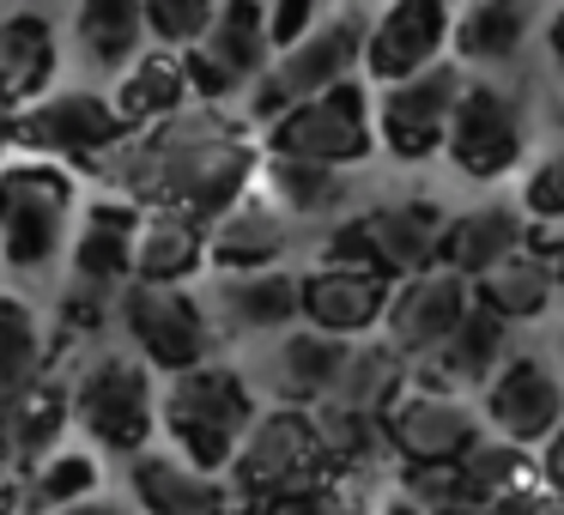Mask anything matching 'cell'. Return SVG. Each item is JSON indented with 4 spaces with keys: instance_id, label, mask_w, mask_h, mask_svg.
<instances>
[{
    "instance_id": "1",
    "label": "cell",
    "mask_w": 564,
    "mask_h": 515,
    "mask_svg": "<svg viewBox=\"0 0 564 515\" xmlns=\"http://www.w3.org/2000/svg\"><path fill=\"white\" fill-rule=\"evenodd\" d=\"M261 158H268V140L256 134L249 116H231L225 103H188L152 128H134L116 152H104L91 176L140 207L171 200L213 224L261 183Z\"/></svg>"
},
{
    "instance_id": "2",
    "label": "cell",
    "mask_w": 564,
    "mask_h": 515,
    "mask_svg": "<svg viewBox=\"0 0 564 515\" xmlns=\"http://www.w3.org/2000/svg\"><path fill=\"white\" fill-rule=\"evenodd\" d=\"M79 212V171L43 152H13L0 164V261L13 280H43L62 261Z\"/></svg>"
},
{
    "instance_id": "3",
    "label": "cell",
    "mask_w": 564,
    "mask_h": 515,
    "mask_svg": "<svg viewBox=\"0 0 564 515\" xmlns=\"http://www.w3.org/2000/svg\"><path fill=\"white\" fill-rule=\"evenodd\" d=\"M256 418H261L256 382H249L243 370L213 364V358H207V364L176 370V376L164 382L159 437L171 442L176 454H188V461L225 473V467L237 461V449H243V437H249Z\"/></svg>"
},
{
    "instance_id": "4",
    "label": "cell",
    "mask_w": 564,
    "mask_h": 515,
    "mask_svg": "<svg viewBox=\"0 0 564 515\" xmlns=\"http://www.w3.org/2000/svg\"><path fill=\"white\" fill-rule=\"evenodd\" d=\"M159 370L134 346H98L74 370V425L91 437V449L134 461L159 437Z\"/></svg>"
},
{
    "instance_id": "5",
    "label": "cell",
    "mask_w": 564,
    "mask_h": 515,
    "mask_svg": "<svg viewBox=\"0 0 564 515\" xmlns=\"http://www.w3.org/2000/svg\"><path fill=\"white\" fill-rule=\"evenodd\" d=\"M334 473H340V467H334L328 437H322V425H316V406H285V401L268 406V413L249 425L237 461L225 467V479H231V491H237V509H243V503L285 497V491H310Z\"/></svg>"
},
{
    "instance_id": "6",
    "label": "cell",
    "mask_w": 564,
    "mask_h": 515,
    "mask_svg": "<svg viewBox=\"0 0 564 515\" xmlns=\"http://www.w3.org/2000/svg\"><path fill=\"white\" fill-rule=\"evenodd\" d=\"M365 37H370V13L340 7L334 19H322L316 31H304L297 43H285V50L273 55L261 86L243 98V116L256 128H268L273 116H285L292 103L316 98V91L340 86V79H358V67H365Z\"/></svg>"
},
{
    "instance_id": "7",
    "label": "cell",
    "mask_w": 564,
    "mask_h": 515,
    "mask_svg": "<svg viewBox=\"0 0 564 515\" xmlns=\"http://www.w3.org/2000/svg\"><path fill=\"white\" fill-rule=\"evenodd\" d=\"M268 152H292V158H322V164H358L370 152H382V134H377V98H370L358 79H340V86L316 91V98L292 103L285 116H273L261 128Z\"/></svg>"
},
{
    "instance_id": "8",
    "label": "cell",
    "mask_w": 564,
    "mask_h": 515,
    "mask_svg": "<svg viewBox=\"0 0 564 515\" xmlns=\"http://www.w3.org/2000/svg\"><path fill=\"white\" fill-rule=\"evenodd\" d=\"M122 333L164 376L207 364L213 346L225 340L207 292H195V285H140V280L122 292Z\"/></svg>"
},
{
    "instance_id": "9",
    "label": "cell",
    "mask_w": 564,
    "mask_h": 515,
    "mask_svg": "<svg viewBox=\"0 0 564 515\" xmlns=\"http://www.w3.org/2000/svg\"><path fill=\"white\" fill-rule=\"evenodd\" d=\"M443 224H449V212L425 195L377 200V207H358L352 219L334 224L322 255L370 261V267H382L389 280H406V273H419V267H437Z\"/></svg>"
},
{
    "instance_id": "10",
    "label": "cell",
    "mask_w": 564,
    "mask_h": 515,
    "mask_svg": "<svg viewBox=\"0 0 564 515\" xmlns=\"http://www.w3.org/2000/svg\"><path fill=\"white\" fill-rule=\"evenodd\" d=\"M382 430H389V454L401 467H437L486 437V413L462 388L413 370L406 388L382 406Z\"/></svg>"
},
{
    "instance_id": "11",
    "label": "cell",
    "mask_w": 564,
    "mask_h": 515,
    "mask_svg": "<svg viewBox=\"0 0 564 515\" xmlns=\"http://www.w3.org/2000/svg\"><path fill=\"white\" fill-rule=\"evenodd\" d=\"M540 473H546V454H534V449H522V442L491 430V437H479L474 449H462L455 461L406 467L401 485L443 515H486L498 497H510L516 485H528V479H540Z\"/></svg>"
},
{
    "instance_id": "12",
    "label": "cell",
    "mask_w": 564,
    "mask_h": 515,
    "mask_svg": "<svg viewBox=\"0 0 564 515\" xmlns=\"http://www.w3.org/2000/svg\"><path fill=\"white\" fill-rule=\"evenodd\" d=\"M528 152V103L516 86L486 74H467L462 103H455V128L443 158L467 176V183H498L522 164Z\"/></svg>"
},
{
    "instance_id": "13",
    "label": "cell",
    "mask_w": 564,
    "mask_h": 515,
    "mask_svg": "<svg viewBox=\"0 0 564 515\" xmlns=\"http://www.w3.org/2000/svg\"><path fill=\"white\" fill-rule=\"evenodd\" d=\"M128 134H134L128 116L104 91H50V98L13 110V146L62 158L74 171H98L104 152H116Z\"/></svg>"
},
{
    "instance_id": "14",
    "label": "cell",
    "mask_w": 564,
    "mask_h": 515,
    "mask_svg": "<svg viewBox=\"0 0 564 515\" xmlns=\"http://www.w3.org/2000/svg\"><path fill=\"white\" fill-rule=\"evenodd\" d=\"M273 55L280 50H273L268 0H225L213 31L195 50H183V62L200 103H243L261 86V74L273 67Z\"/></svg>"
},
{
    "instance_id": "15",
    "label": "cell",
    "mask_w": 564,
    "mask_h": 515,
    "mask_svg": "<svg viewBox=\"0 0 564 515\" xmlns=\"http://www.w3.org/2000/svg\"><path fill=\"white\" fill-rule=\"evenodd\" d=\"M462 86H467V67L455 62H437L413 79H394V86L377 91V134H382V152L394 164H425L449 146V128H455V103H462Z\"/></svg>"
},
{
    "instance_id": "16",
    "label": "cell",
    "mask_w": 564,
    "mask_h": 515,
    "mask_svg": "<svg viewBox=\"0 0 564 515\" xmlns=\"http://www.w3.org/2000/svg\"><path fill=\"white\" fill-rule=\"evenodd\" d=\"M474 304H479L474 280L437 261V267H419V273H406V280H394L389 316H382L377 333L419 370V364H431V358L455 340V328L474 316Z\"/></svg>"
},
{
    "instance_id": "17",
    "label": "cell",
    "mask_w": 564,
    "mask_h": 515,
    "mask_svg": "<svg viewBox=\"0 0 564 515\" xmlns=\"http://www.w3.org/2000/svg\"><path fill=\"white\" fill-rule=\"evenodd\" d=\"M455 0H382L370 13V37H365V74L377 86L413 79L425 67L455 55Z\"/></svg>"
},
{
    "instance_id": "18",
    "label": "cell",
    "mask_w": 564,
    "mask_h": 515,
    "mask_svg": "<svg viewBox=\"0 0 564 515\" xmlns=\"http://www.w3.org/2000/svg\"><path fill=\"white\" fill-rule=\"evenodd\" d=\"M479 413H486V430L522 442V449H546L564 430V370L558 358L540 352H510L503 370L479 388Z\"/></svg>"
},
{
    "instance_id": "19",
    "label": "cell",
    "mask_w": 564,
    "mask_h": 515,
    "mask_svg": "<svg viewBox=\"0 0 564 515\" xmlns=\"http://www.w3.org/2000/svg\"><path fill=\"white\" fill-rule=\"evenodd\" d=\"M213 321H219L225 340H268L304 321V273L292 267H213L207 285Z\"/></svg>"
},
{
    "instance_id": "20",
    "label": "cell",
    "mask_w": 564,
    "mask_h": 515,
    "mask_svg": "<svg viewBox=\"0 0 564 515\" xmlns=\"http://www.w3.org/2000/svg\"><path fill=\"white\" fill-rule=\"evenodd\" d=\"M389 297H394V280L382 267H370V261L322 255L304 273V321H316L328 333H346V340L377 333L382 316H389Z\"/></svg>"
},
{
    "instance_id": "21",
    "label": "cell",
    "mask_w": 564,
    "mask_h": 515,
    "mask_svg": "<svg viewBox=\"0 0 564 515\" xmlns=\"http://www.w3.org/2000/svg\"><path fill=\"white\" fill-rule=\"evenodd\" d=\"M128 491L147 515H237V491L225 473L164 449H147L128 461Z\"/></svg>"
},
{
    "instance_id": "22",
    "label": "cell",
    "mask_w": 564,
    "mask_h": 515,
    "mask_svg": "<svg viewBox=\"0 0 564 515\" xmlns=\"http://www.w3.org/2000/svg\"><path fill=\"white\" fill-rule=\"evenodd\" d=\"M346 358H352V340L346 333H328L316 328V321H297V328L273 333L268 346V388L280 394L285 406H316L334 394V382H340Z\"/></svg>"
},
{
    "instance_id": "23",
    "label": "cell",
    "mask_w": 564,
    "mask_h": 515,
    "mask_svg": "<svg viewBox=\"0 0 564 515\" xmlns=\"http://www.w3.org/2000/svg\"><path fill=\"white\" fill-rule=\"evenodd\" d=\"M55 74H62V31L43 7H13L0 13V103L25 110V103L50 98Z\"/></svg>"
},
{
    "instance_id": "24",
    "label": "cell",
    "mask_w": 564,
    "mask_h": 515,
    "mask_svg": "<svg viewBox=\"0 0 564 515\" xmlns=\"http://www.w3.org/2000/svg\"><path fill=\"white\" fill-rule=\"evenodd\" d=\"M261 195L280 200L285 212H292L297 224H340L352 219V171L346 164H322V158H292V152H268L261 158Z\"/></svg>"
},
{
    "instance_id": "25",
    "label": "cell",
    "mask_w": 564,
    "mask_h": 515,
    "mask_svg": "<svg viewBox=\"0 0 564 515\" xmlns=\"http://www.w3.org/2000/svg\"><path fill=\"white\" fill-rule=\"evenodd\" d=\"M140 200L104 195L86 207L74 243H67V273L98 285H134V249H140Z\"/></svg>"
},
{
    "instance_id": "26",
    "label": "cell",
    "mask_w": 564,
    "mask_h": 515,
    "mask_svg": "<svg viewBox=\"0 0 564 515\" xmlns=\"http://www.w3.org/2000/svg\"><path fill=\"white\" fill-rule=\"evenodd\" d=\"M207 267H213L207 224L188 207L159 200V207L140 212V249H134V280L140 285H195Z\"/></svg>"
},
{
    "instance_id": "27",
    "label": "cell",
    "mask_w": 564,
    "mask_h": 515,
    "mask_svg": "<svg viewBox=\"0 0 564 515\" xmlns=\"http://www.w3.org/2000/svg\"><path fill=\"white\" fill-rule=\"evenodd\" d=\"M297 231H304V224H297L280 200H268L261 188H249L225 219L207 224L213 267H225V273H237V267H280L285 249L297 243Z\"/></svg>"
},
{
    "instance_id": "28",
    "label": "cell",
    "mask_w": 564,
    "mask_h": 515,
    "mask_svg": "<svg viewBox=\"0 0 564 515\" xmlns=\"http://www.w3.org/2000/svg\"><path fill=\"white\" fill-rule=\"evenodd\" d=\"M528 207L522 200H479V207L455 212L449 224H443V249L437 261L455 273H467V280H486L498 261H510L516 249H528Z\"/></svg>"
},
{
    "instance_id": "29",
    "label": "cell",
    "mask_w": 564,
    "mask_h": 515,
    "mask_svg": "<svg viewBox=\"0 0 564 515\" xmlns=\"http://www.w3.org/2000/svg\"><path fill=\"white\" fill-rule=\"evenodd\" d=\"M540 25V0H462L455 13V62L467 74L516 67Z\"/></svg>"
},
{
    "instance_id": "30",
    "label": "cell",
    "mask_w": 564,
    "mask_h": 515,
    "mask_svg": "<svg viewBox=\"0 0 564 515\" xmlns=\"http://www.w3.org/2000/svg\"><path fill=\"white\" fill-rule=\"evenodd\" d=\"M74 43L98 79H116L128 62H140L152 43L147 0H79L74 7Z\"/></svg>"
},
{
    "instance_id": "31",
    "label": "cell",
    "mask_w": 564,
    "mask_h": 515,
    "mask_svg": "<svg viewBox=\"0 0 564 515\" xmlns=\"http://www.w3.org/2000/svg\"><path fill=\"white\" fill-rule=\"evenodd\" d=\"M110 98H116V110L128 116V128H152V122H164V116L188 110V103H195V79H188L183 50H164L159 43V50H147L140 62H128L122 74H116Z\"/></svg>"
},
{
    "instance_id": "32",
    "label": "cell",
    "mask_w": 564,
    "mask_h": 515,
    "mask_svg": "<svg viewBox=\"0 0 564 515\" xmlns=\"http://www.w3.org/2000/svg\"><path fill=\"white\" fill-rule=\"evenodd\" d=\"M510 328H516V321H503L498 309L474 304V316L455 328V340L443 346L431 364H419V370L437 376V382H449V388H462V394H479L503 370V358H510Z\"/></svg>"
},
{
    "instance_id": "33",
    "label": "cell",
    "mask_w": 564,
    "mask_h": 515,
    "mask_svg": "<svg viewBox=\"0 0 564 515\" xmlns=\"http://www.w3.org/2000/svg\"><path fill=\"white\" fill-rule=\"evenodd\" d=\"M474 297L486 309H498L503 321H534V316H546L552 297H558V267H552V255L516 249V255L498 261L486 280H474Z\"/></svg>"
},
{
    "instance_id": "34",
    "label": "cell",
    "mask_w": 564,
    "mask_h": 515,
    "mask_svg": "<svg viewBox=\"0 0 564 515\" xmlns=\"http://www.w3.org/2000/svg\"><path fill=\"white\" fill-rule=\"evenodd\" d=\"M13 425H19V479L43 461V454L62 449V430L74 425V376H43L31 382L13 401Z\"/></svg>"
},
{
    "instance_id": "35",
    "label": "cell",
    "mask_w": 564,
    "mask_h": 515,
    "mask_svg": "<svg viewBox=\"0 0 564 515\" xmlns=\"http://www.w3.org/2000/svg\"><path fill=\"white\" fill-rule=\"evenodd\" d=\"M43 376H50V340H43L37 309L0 292V401H19Z\"/></svg>"
},
{
    "instance_id": "36",
    "label": "cell",
    "mask_w": 564,
    "mask_h": 515,
    "mask_svg": "<svg viewBox=\"0 0 564 515\" xmlns=\"http://www.w3.org/2000/svg\"><path fill=\"white\" fill-rule=\"evenodd\" d=\"M98 479H104V449H67L62 442V449L43 454V461L25 473V509L31 515H55V509H67V503L104 491Z\"/></svg>"
},
{
    "instance_id": "37",
    "label": "cell",
    "mask_w": 564,
    "mask_h": 515,
    "mask_svg": "<svg viewBox=\"0 0 564 515\" xmlns=\"http://www.w3.org/2000/svg\"><path fill=\"white\" fill-rule=\"evenodd\" d=\"M219 7L225 0H147L152 43H164V50H195V43L213 31Z\"/></svg>"
},
{
    "instance_id": "38",
    "label": "cell",
    "mask_w": 564,
    "mask_h": 515,
    "mask_svg": "<svg viewBox=\"0 0 564 515\" xmlns=\"http://www.w3.org/2000/svg\"><path fill=\"white\" fill-rule=\"evenodd\" d=\"M528 207V219L534 224H564V140L558 146H546L534 164H528L522 176V195H516Z\"/></svg>"
},
{
    "instance_id": "39",
    "label": "cell",
    "mask_w": 564,
    "mask_h": 515,
    "mask_svg": "<svg viewBox=\"0 0 564 515\" xmlns=\"http://www.w3.org/2000/svg\"><path fill=\"white\" fill-rule=\"evenodd\" d=\"M268 19H273V50H285V43L322 25V0H268Z\"/></svg>"
},
{
    "instance_id": "40",
    "label": "cell",
    "mask_w": 564,
    "mask_h": 515,
    "mask_svg": "<svg viewBox=\"0 0 564 515\" xmlns=\"http://www.w3.org/2000/svg\"><path fill=\"white\" fill-rule=\"evenodd\" d=\"M19 473V425H13V401H0V479Z\"/></svg>"
},
{
    "instance_id": "41",
    "label": "cell",
    "mask_w": 564,
    "mask_h": 515,
    "mask_svg": "<svg viewBox=\"0 0 564 515\" xmlns=\"http://www.w3.org/2000/svg\"><path fill=\"white\" fill-rule=\"evenodd\" d=\"M377 515H443V509H431L425 497H413V491H406V485H394L389 497L377 503Z\"/></svg>"
},
{
    "instance_id": "42",
    "label": "cell",
    "mask_w": 564,
    "mask_h": 515,
    "mask_svg": "<svg viewBox=\"0 0 564 515\" xmlns=\"http://www.w3.org/2000/svg\"><path fill=\"white\" fill-rule=\"evenodd\" d=\"M55 515H128V503L110 497V491H91V497L67 503V509H55Z\"/></svg>"
},
{
    "instance_id": "43",
    "label": "cell",
    "mask_w": 564,
    "mask_h": 515,
    "mask_svg": "<svg viewBox=\"0 0 564 515\" xmlns=\"http://www.w3.org/2000/svg\"><path fill=\"white\" fill-rule=\"evenodd\" d=\"M546 62H552V74L564 79V0H558V13L546 19Z\"/></svg>"
},
{
    "instance_id": "44",
    "label": "cell",
    "mask_w": 564,
    "mask_h": 515,
    "mask_svg": "<svg viewBox=\"0 0 564 515\" xmlns=\"http://www.w3.org/2000/svg\"><path fill=\"white\" fill-rule=\"evenodd\" d=\"M534 515H564V485L552 479L546 491H540V503H534Z\"/></svg>"
},
{
    "instance_id": "45",
    "label": "cell",
    "mask_w": 564,
    "mask_h": 515,
    "mask_svg": "<svg viewBox=\"0 0 564 515\" xmlns=\"http://www.w3.org/2000/svg\"><path fill=\"white\" fill-rule=\"evenodd\" d=\"M546 473H552V479H558V485H564V430H558V437L546 442Z\"/></svg>"
},
{
    "instance_id": "46",
    "label": "cell",
    "mask_w": 564,
    "mask_h": 515,
    "mask_svg": "<svg viewBox=\"0 0 564 515\" xmlns=\"http://www.w3.org/2000/svg\"><path fill=\"white\" fill-rule=\"evenodd\" d=\"M7 152H13V110L0 103V164H7Z\"/></svg>"
},
{
    "instance_id": "47",
    "label": "cell",
    "mask_w": 564,
    "mask_h": 515,
    "mask_svg": "<svg viewBox=\"0 0 564 515\" xmlns=\"http://www.w3.org/2000/svg\"><path fill=\"white\" fill-rule=\"evenodd\" d=\"M552 267H558V297H564V243L552 249Z\"/></svg>"
},
{
    "instance_id": "48",
    "label": "cell",
    "mask_w": 564,
    "mask_h": 515,
    "mask_svg": "<svg viewBox=\"0 0 564 515\" xmlns=\"http://www.w3.org/2000/svg\"><path fill=\"white\" fill-rule=\"evenodd\" d=\"M558 370H564V333H558Z\"/></svg>"
},
{
    "instance_id": "49",
    "label": "cell",
    "mask_w": 564,
    "mask_h": 515,
    "mask_svg": "<svg viewBox=\"0 0 564 515\" xmlns=\"http://www.w3.org/2000/svg\"><path fill=\"white\" fill-rule=\"evenodd\" d=\"M0 273H7V261H0Z\"/></svg>"
}]
</instances>
